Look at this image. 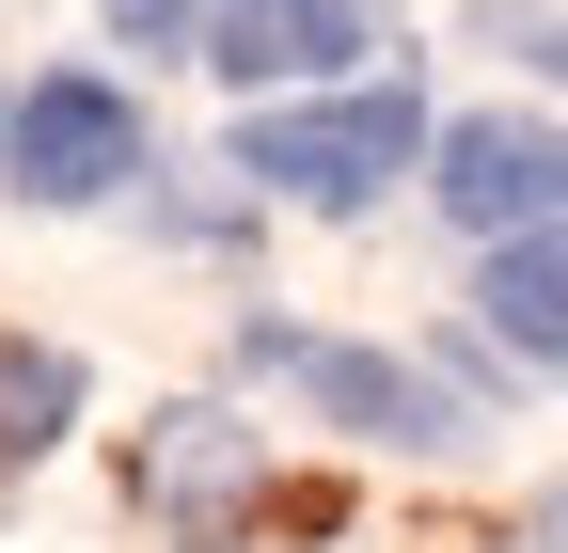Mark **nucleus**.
<instances>
[{
  "label": "nucleus",
  "instance_id": "obj_5",
  "mask_svg": "<svg viewBox=\"0 0 568 553\" xmlns=\"http://www.w3.org/2000/svg\"><path fill=\"white\" fill-rule=\"evenodd\" d=\"M379 17L364 0H222L205 17V63H222L237 95H316V80H364Z\"/></svg>",
  "mask_w": 568,
  "mask_h": 553
},
{
  "label": "nucleus",
  "instance_id": "obj_9",
  "mask_svg": "<svg viewBox=\"0 0 568 553\" xmlns=\"http://www.w3.org/2000/svg\"><path fill=\"white\" fill-rule=\"evenodd\" d=\"M95 17H111L126 48H205V17H222V0H95Z\"/></svg>",
  "mask_w": 568,
  "mask_h": 553
},
{
  "label": "nucleus",
  "instance_id": "obj_1",
  "mask_svg": "<svg viewBox=\"0 0 568 553\" xmlns=\"http://www.w3.org/2000/svg\"><path fill=\"white\" fill-rule=\"evenodd\" d=\"M443 127H426L410 80H347V95H253L237 111V190H284L316 205V222H347V205H379Z\"/></svg>",
  "mask_w": 568,
  "mask_h": 553
},
{
  "label": "nucleus",
  "instance_id": "obj_6",
  "mask_svg": "<svg viewBox=\"0 0 568 553\" xmlns=\"http://www.w3.org/2000/svg\"><path fill=\"white\" fill-rule=\"evenodd\" d=\"M474 316H489V349H521V364H568V222H552V238H506V253H489Z\"/></svg>",
  "mask_w": 568,
  "mask_h": 553
},
{
  "label": "nucleus",
  "instance_id": "obj_10",
  "mask_svg": "<svg viewBox=\"0 0 568 553\" xmlns=\"http://www.w3.org/2000/svg\"><path fill=\"white\" fill-rule=\"evenodd\" d=\"M489 48H521V63H537V80L568 95V17H552V0H506V17H489Z\"/></svg>",
  "mask_w": 568,
  "mask_h": 553
},
{
  "label": "nucleus",
  "instance_id": "obj_3",
  "mask_svg": "<svg viewBox=\"0 0 568 553\" xmlns=\"http://www.w3.org/2000/svg\"><path fill=\"white\" fill-rule=\"evenodd\" d=\"M426 190H443V222L458 238H552L568 222V127L552 111H458L443 143H426Z\"/></svg>",
  "mask_w": 568,
  "mask_h": 553
},
{
  "label": "nucleus",
  "instance_id": "obj_2",
  "mask_svg": "<svg viewBox=\"0 0 568 553\" xmlns=\"http://www.w3.org/2000/svg\"><path fill=\"white\" fill-rule=\"evenodd\" d=\"M0 174H17V205H111L142 174V95L95 80V63L17 80V95H0Z\"/></svg>",
  "mask_w": 568,
  "mask_h": 553
},
{
  "label": "nucleus",
  "instance_id": "obj_8",
  "mask_svg": "<svg viewBox=\"0 0 568 553\" xmlns=\"http://www.w3.org/2000/svg\"><path fill=\"white\" fill-rule=\"evenodd\" d=\"M63 395H80V364H63V349H32V364H0V443H63Z\"/></svg>",
  "mask_w": 568,
  "mask_h": 553
},
{
  "label": "nucleus",
  "instance_id": "obj_4",
  "mask_svg": "<svg viewBox=\"0 0 568 553\" xmlns=\"http://www.w3.org/2000/svg\"><path fill=\"white\" fill-rule=\"evenodd\" d=\"M253 364L301 380L316 411H347V428H379V443H458V428H474V411L426 380V364H395V349H332V332H268V316H253Z\"/></svg>",
  "mask_w": 568,
  "mask_h": 553
},
{
  "label": "nucleus",
  "instance_id": "obj_7",
  "mask_svg": "<svg viewBox=\"0 0 568 553\" xmlns=\"http://www.w3.org/2000/svg\"><path fill=\"white\" fill-rule=\"evenodd\" d=\"M237 474H253L237 411H159V443H142V491H159V506H222Z\"/></svg>",
  "mask_w": 568,
  "mask_h": 553
}]
</instances>
